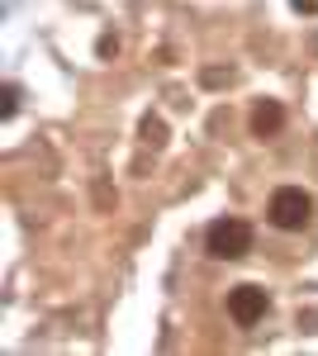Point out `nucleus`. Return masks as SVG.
Returning <instances> with one entry per match:
<instances>
[{"label": "nucleus", "instance_id": "f257e3e1", "mask_svg": "<svg viewBox=\"0 0 318 356\" xmlns=\"http://www.w3.org/2000/svg\"><path fill=\"white\" fill-rule=\"evenodd\" d=\"M205 247H209V257L218 261H238L252 252V228L242 219H214L209 233H205Z\"/></svg>", "mask_w": 318, "mask_h": 356}, {"label": "nucleus", "instance_id": "f03ea898", "mask_svg": "<svg viewBox=\"0 0 318 356\" xmlns=\"http://www.w3.org/2000/svg\"><path fill=\"white\" fill-rule=\"evenodd\" d=\"M266 214H271V223H276V228L294 233V228H304V223L314 219V200H309V191H299V186H280V191L271 195Z\"/></svg>", "mask_w": 318, "mask_h": 356}, {"label": "nucleus", "instance_id": "7ed1b4c3", "mask_svg": "<svg viewBox=\"0 0 318 356\" xmlns=\"http://www.w3.org/2000/svg\"><path fill=\"white\" fill-rule=\"evenodd\" d=\"M228 314H233L238 328H257V323L266 318V290H257V285L228 290Z\"/></svg>", "mask_w": 318, "mask_h": 356}, {"label": "nucleus", "instance_id": "20e7f679", "mask_svg": "<svg viewBox=\"0 0 318 356\" xmlns=\"http://www.w3.org/2000/svg\"><path fill=\"white\" fill-rule=\"evenodd\" d=\"M280 124H285L280 100H257V110H252V134H257V138H276V134H280Z\"/></svg>", "mask_w": 318, "mask_h": 356}, {"label": "nucleus", "instance_id": "39448f33", "mask_svg": "<svg viewBox=\"0 0 318 356\" xmlns=\"http://www.w3.org/2000/svg\"><path fill=\"white\" fill-rule=\"evenodd\" d=\"M143 143H152V147L166 143V124H161L157 114H148V119H143Z\"/></svg>", "mask_w": 318, "mask_h": 356}, {"label": "nucleus", "instance_id": "423d86ee", "mask_svg": "<svg viewBox=\"0 0 318 356\" xmlns=\"http://www.w3.org/2000/svg\"><path fill=\"white\" fill-rule=\"evenodd\" d=\"M15 110H19V86H5V105H0V114L15 119Z\"/></svg>", "mask_w": 318, "mask_h": 356}, {"label": "nucleus", "instance_id": "0eeeda50", "mask_svg": "<svg viewBox=\"0 0 318 356\" xmlns=\"http://www.w3.org/2000/svg\"><path fill=\"white\" fill-rule=\"evenodd\" d=\"M205 81H209V86H223V81H233V72H205Z\"/></svg>", "mask_w": 318, "mask_h": 356}]
</instances>
